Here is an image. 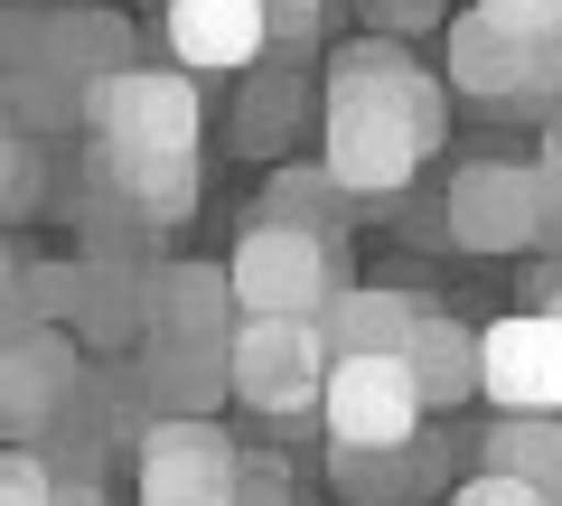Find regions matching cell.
Here are the masks:
<instances>
[{"label":"cell","instance_id":"cell-13","mask_svg":"<svg viewBox=\"0 0 562 506\" xmlns=\"http://www.w3.org/2000/svg\"><path fill=\"white\" fill-rule=\"evenodd\" d=\"M235 282L225 263H150V310H140V347H225L235 338Z\"/></svg>","mask_w":562,"mask_h":506},{"label":"cell","instance_id":"cell-34","mask_svg":"<svg viewBox=\"0 0 562 506\" xmlns=\"http://www.w3.org/2000/svg\"><path fill=\"white\" fill-rule=\"evenodd\" d=\"M479 10H497V20L535 29V38H562V0H479Z\"/></svg>","mask_w":562,"mask_h":506},{"label":"cell","instance_id":"cell-8","mask_svg":"<svg viewBox=\"0 0 562 506\" xmlns=\"http://www.w3.org/2000/svg\"><path fill=\"white\" fill-rule=\"evenodd\" d=\"M479 394L497 413H562V310H506L479 328Z\"/></svg>","mask_w":562,"mask_h":506},{"label":"cell","instance_id":"cell-33","mask_svg":"<svg viewBox=\"0 0 562 506\" xmlns=\"http://www.w3.org/2000/svg\"><path fill=\"white\" fill-rule=\"evenodd\" d=\"M535 244L562 254V169L553 160H535Z\"/></svg>","mask_w":562,"mask_h":506},{"label":"cell","instance_id":"cell-23","mask_svg":"<svg viewBox=\"0 0 562 506\" xmlns=\"http://www.w3.org/2000/svg\"><path fill=\"white\" fill-rule=\"evenodd\" d=\"M38 198H47V142L0 113V225L38 216Z\"/></svg>","mask_w":562,"mask_h":506},{"label":"cell","instance_id":"cell-6","mask_svg":"<svg viewBox=\"0 0 562 506\" xmlns=\"http://www.w3.org/2000/svg\"><path fill=\"white\" fill-rule=\"evenodd\" d=\"M328 375V338L319 319H291V310H244L235 338H225V385L254 413H310Z\"/></svg>","mask_w":562,"mask_h":506},{"label":"cell","instance_id":"cell-21","mask_svg":"<svg viewBox=\"0 0 562 506\" xmlns=\"http://www.w3.org/2000/svg\"><path fill=\"white\" fill-rule=\"evenodd\" d=\"M469 450H479V469H506V479L543 487V497L562 506V423L553 413H497Z\"/></svg>","mask_w":562,"mask_h":506},{"label":"cell","instance_id":"cell-32","mask_svg":"<svg viewBox=\"0 0 562 506\" xmlns=\"http://www.w3.org/2000/svg\"><path fill=\"white\" fill-rule=\"evenodd\" d=\"M450 0H366V29H384V38H413V29H441Z\"/></svg>","mask_w":562,"mask_h":506},{"label":"cell","instance_id":"cell-28","mask_svg":"<svg viewBox=\"0 0 562 506\" xmlns=\"http://www.w3.org/2000/svg\"><path fill=\"white\" fill-rule=\"evenodd\" d=\"M38 328V310H29V254L10 244V225H0V347L29 338Z\"/></svg>","mask_w":562,"mask_h":506},{"label":"cell","instance_id":"cell-1","mask_svg":"<svg viewBox=\"0 0 562 506\" xmlns=\"http://www.w3.org/2000/svg\"><path fill=\"white\" fill-rule=\"evenodd\" d=\"M450 132V85L441 66H422L403 38L366 29L328 57V94H319V169L347 198H394L431 169Z\"/></svg>","mask_w":562,"mask_h":506},{"label":"cell","instance_id":"cell-18","mask_svg":"<svg viewBox=\"0 0 562 506\" xmlns=\"http://www.w3.org/2000/svg\"><path fill=\"white\" fill-rule=\"evenodd\" d=\"M319 338H328V357H403L413 301H403L394 282H338L328 310H319Z\"/></svg>","mask_w":562,"mask_h":506},{"label":"cell","instance_id":"cell-11","mask_svg":"<svg viewBox=\"0 0 562 506\" xmlns=\"http://www.w3.org/2000/svg\"><path fill=\"white\" fill-rule=\"evenodd\" d=\"M460 431H413L394 450H328V487L347 506H422L431 487H450V460H460Z\"/></svg>","mask_w":562,"mask_h":506},{"label":"cell","instance_id":"cell-26","mask_svg":"<svg viewBox=\"0 0 562 506\" xmlns=\"http://www.w3.org/2000/svg\"><path fill=\"white\" fill-rule=\"evenodd\" d=\"M76 291H85V254L76 263H29V310L47 328H76Z\"/></svg>","mask_w":562,"mask_h":506},{"label":"cell","instance_id":"cell-16","mask_svg":"<svg viewBox=\"0 0 562 506\" xmlns=\"http://www.w3.org/2000/svg\"><path fill=\"white\" fill-rule=\"evenodd\" d=\"M140 310H150V263H122V254H85L76 347H94V357H122V347H140Z\"/></svg>","mask_w":562,"mask_h":506},{"label":"cell","instance_id":"cell-35","mask_svg":"<svg viewBox=\"0 0 562 506\" xmlns=\"http://www.w3.org/2000/svg\"><path fill=\"white\" fill-rule=\"evenodd\" d=\"M47 506H113V497H103V479H57V497H47Z\"/></svg>","mask_w":562,"mask_h":506},{"label":"cell","instance_id":"cell-14","mask_svg":"<svg viewBox=\"0 0 562 506\" xmlns=\"http://www.w3.org/2000/svg\"><path fill=\"white\" fill-rule=\"evenodd\" d=\"M76 385V328H29V338L0 347V441H38L57 394Z\"/></svg>","mask_w":562,"mask_h":506},{"label":"cell","instance_id":"cell-19","mask_svg":"<svg viewBox=\"0 0 562 506\" xmlns=\"http://www.w3.org/2000/svg\"><path fill=\"white\" fill-rule=\"evenodd\" d=\"M301 113H310V76L301 66H244V94H235V150H254V160H272V150L301 142Z\"/></svg>","mask_w":562,"mask_h":506},{"label":"cell","instance_id":"cell-2","mask_svg":"<svg viewBox=\"0 0 562 506\" xmlns=\"http://www.w3.org/2000/svg\"><path fill=\"white\" fill-rule=\"evenodd\" d=\"M85 142L132 150V160H198L206 85L188 66H122V76L85 85Z\"/></svg>","mask_w":562,"mask_h":506},{"label":"cell","instance_id":"cell-22","mask_svg":"<svg viewBox=\"0 0 562 506\" xmlns=\"http://www.w3.org/2000/svg\"><path fill=\"white\" fill-rule=\"evenodd\" d=\"M0 113L20 122V132H38V142H57V132H76L85 122V85L66 76V66H10L0 76Z\"/></svg>","mask_w":562,"mask_h":506},{"label":"cell","instance_id":"cell-36","mask_svg":"<svg viewBox=\"0 0 562 506\" xmlns=\"http://www.w3.org/2000/svg\"><path fill=\"white\" fill-rule=\"evenodd\" d=\"M543 160H553V169H562V122H553V142H543Z\"/></svg>","mask_w":562,"mask_h":506},{"label":"cell","instance_id":"cell-31","mask_svg":"<svg viewBox=\"0 0 562 506\" xmlns=\"http://www.w3.org/2000/svg\"><path fill=\"white\" fill-rule=\"evenodd\" d=\"M47 57V10H0V76Z\"/></svg>","mask_w":562,"mask_h":506},{"label":"cell","instance_id":"cell-29","mask_svg":"<svg viewBox=\"0 0 562 506\" xmlns=\"http://www.w3.org/2000/svg\"><path fill=\"white\" fill-rule=\"evenodd\" d=\"M235 506H291V469L272 450H244L235 460Z\"/></svg>","mask_w":562,"mask_h":506},{"label":"cell","instance_id":"cell-4","mask_svg":"<svg viewBox=\"0 0 562 506\" xmlns=\"http://www.w3.org/2000/svg\"><path fill=\"white\" fill-rule=\"evenodd\" d=\"M244 441L216 413H140L132 423V487L140 506H235Z\"/></svg>","mask_w":562,"mask_h":506},{"label":"cell","instance_id":"cell-24","mask_svg":"<svg viewBox=\"0 0 562 506\" xmlns=\"http://www.w3.org/2000/svg\"><path fill=\"white\" fill-rule=\"evenodd\" d=\"M262 216H291V225H319V235H328V225L347 216V188L328 179V169H281L272 198H262Z\"/></svg>","mask_w":562,"mask_h":506},{"label":"cell","instance_id":"cell-5","mask_svg":"<svg viewBox=\"0 0 562 506\" xmlns=\"http://www.w3.org/2000/svg\"><path fill=\"white\" fill-rule=\"evenodd\" d=\"M225 282H235V310H291V319H319L328 291L347 282L338 244L319 225H291V216H262L235 235L225 254Z\"/></svg>","mask_w":562,"mask_h":506},{"label":"cell","instance_id":"cell-17","mask_svg":"<svg viewBox=\"0 0 562 506\" xmlns=\"http://www.w3.org/2000/svg\"><path fill=\"white\" fill-rule=\"evenodd\" d=\"M403 366H413V385H422V413H460L479 394V328L450 319V310H413Z\"/></svg>","mask_w":562,"mask_h":506},{"label":"cell","instance_id":"cell-20","mask_svg":"<svg viewBox=\"0 0 562 506\" xmlns=\"http://www.w3.org/2000/svg\"><path fill=\"white\" fill-rule=\"evenodd\" d=\"M47 66H66L76 85H103L122 66H140V38L122 10H47Z\"/></svg>","mask_w":562,"mask_h":506},{"label":"cell","instance_id":"cell-27","mask_svg":"<svg viewBox=\"0 0 562 506\" xmlns=\"http://www.w3.org/2000/svg\"><path fill=\"white\" fill-rule=\"evenodd\" d=\"M47 497H57V469L29 441H0V506H47Z\"/></svg>","mask_w":562,"mask_h":506},{"label":"cell","instance_id":"cell-3","mask_svg":"<svg viewBox=\"0 0 562 506\" xmlns=\"http://www.w3.org/2000/svg\"><path fill=\"white\" fill-rule=\"evenodd\" d=\"M450 94L487 103V113H525V103H562V38H535V29L497 20V10H450Z\"/></svg>","mask_w":562,"mask_h":506},{"label":"cell","instance_id":"cell-25","mask_svg":"<svg viewBox=\"0 0 562 506\" xmlns=\"http://www.w3.org/2000/svg\"><path fill=\"white\" fill-rule=\"evenodd\" d=\"M319 10H328V0H262V57L310 66V47H319Z\"/></svg>","mask_w":562,"mask_h":506},{"label":"cell","instance_id":"cell-10","mask_svg":"<svg viewBox=\"0 0 562 506\" xmlns=\"http://www.w3.org/2000/svg\"><path fill=\"white\" fill-rule=\"evenodd\" d=\"M85 198L122 206V216L150 225V235H179V225L198 216V198H206V169L198 160H132V150L85 142Z\"/></svg>","mask_w":562,"mask_h":506},{"label":"cell","instance_id":"cell-30","mask_svg":"<svg viewBox=\"0 0 562 506\" xmlns=\"http://www.w3.org/2000/svg\"><path fill=\"white\" fill-rule=\"evenodd\" d=\"M450 506H553V497L525 487V479H506V469H469V479L450 487Z\"/></svg>","mask_w":562,"mask_h":506},{"label":"cell","instance_id":"cell-12","mask_svg":"<svg viewBox=\"0 0 562 506\" xmlns=\"http://www.w3.org/2000/svg\"><path fill=\"white\" fill-rule=\"evenodd\" d=\"M169 66H188L198 85H225L244 66H262V0H160Z\"/></svg>","mask_w":562,"mask_h":506},{"label":"cell","instance_id":"cell-9","mask_svg":"<svg viewBox=\"0 0 562 506\" xmlns=\"http://www.w3.org/2000/svg\"><path fill=\"white\" fill-rule=\"evenodd\" d=\"M431 216H441V235L460 244V254H525V244H535V169L460 160Z\"/></svg>","mask_w":562,"mask_h":506},{"label":"cell","instance_id":"cell-15","mask_svg":"<svg viewBox=\"0 0 562 506\" xmlns=\"http://www.w3.org/2000/svg\"><path fill=\"white\" fill-rule=\"evenodd\" d=\"M132 413H216L225 394V347H140V366H122Z\"/></svg>","mask_w":562,"mask_h":506},{"label":"cell","instance_id":"cell-7","mask_svg":"<svg viewBox=\"0 0 562 506\" xmlns=\"http://www.w3.org/2000/svg\"><path fill=\"white\" fill-rule=\"evenodd\" d=\"M319 423H328V450H394V441H413L431 413H422V385H413L403 357H328Z\"/></svg>","mask_w":562,"mask_h":506}]
</instances>
